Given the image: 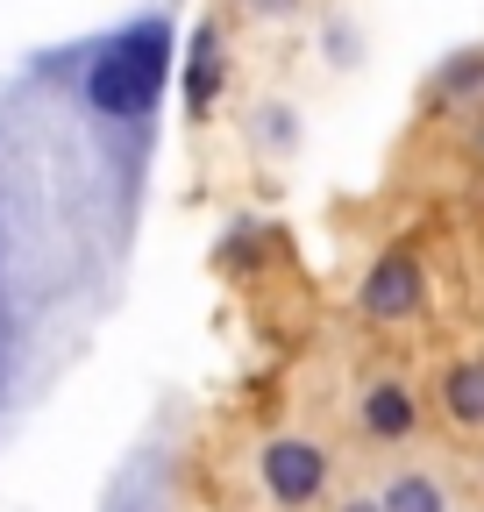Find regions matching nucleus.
<instances>
[{
    "label": "nucleus",
    "instance_id": "f257e3e1",
    "mask_svg": "<svg viewBox=\"0 0 484 512\" xmlns=\"http://www.w3.org/2000/svg\"><path fill=\"white\" fill-rule=\"evenodd\" d=\"M157 79H164V29H143V36H121L100 64H93V107L100 114H143L157 100Z\"/></svg>",
    "mask_w": 484,
    "mask_h": 512
},
{
    "label": "nucleus",
    "instance_id": "39448f33",
    "mask_svg": "<svg viewBox=\"0 0 484 512\" xmlns=\"http://www.w3.org/2000/svg\"><path fill=\"white\" fill-rule=\"evenodd\" d=\"M363 420H371V434L399 441V434L413 427V399L399 392V384H378V392H371V406H363Z\"/></svg>",
    "mask_w": 484,
    "mask_h": 512
},
{
    "label": "nucleus",
    "instance_id": "f03ea898",
    "mask_svg": "<svg viewBox=\"0 0 484 512\" xmlns=\"http://www.w3.org/2000/svg\"><path fill=\"white\" fill-rule=\"evenodd\" d=\"M321 477H328V463H321L314 441H278L271 456H264V484H271L285 505H307V498L321 491Z\"/></svg>",
    "mask_w": 484,
    "mask_h": 512
},
{
    "label": "nucleus",
    "instance_id": "7ed1b4c3",
    "mask_svg": "<svg viewBox=\"0 0 484 512\" xmlns=\"http://www.w3.org/2000/svg\"><path fill=\"white\" fill-rule=\"evenodd\" d=\"M420 306V264L413 256H385V264L363 278V313H378V320H399Z\"/></svg>",
    "mask_w": 484,
    "mask_h": 512
},
{
    "label": "nucleus",
    "instance_id": "20e7f679",
    "mask_svg": "<svg viewBox=\"0 0 484 512\" xmlns=\"http://www.w3.org/2000/svg\"><path fill=\"white\" fill-rule=\"evenodd\" d=\"M442 399L463 427H484V363H456L449 384H442Z\"/></svg>",
    "mask_w": 484,
    "mask_h": 512
},
{
    "label": "nucleus",
    "instance_id": "0eeeda50",
    "mask_svg": "<svg viewBox=\"0 0 484 512\" xmlns=\"http://www.w3.org/2000/svg\"><path fill=\"white\" fill-rule=\"evenodd\" d=\"M342 512H371V505H342Z\"/></svg>",
    "mask_w": 484,
    "mask_h": 512
},
{
    "label": "nucleus",
    "instance_id": "423d86ee",
    "mask_svg": "<svg viewBox=\"0 0 484 512\" xmlns=\"http://www.w3.org/2000/svg\"><path fill=\"white\" fill-rule=\"evenodd\" d=\"M385 512H442V491H435L428 477H399V484L385 491Z\"/></svg>",
    "mask_w": 484,
    "mask_h": 512
}]
</instances>
